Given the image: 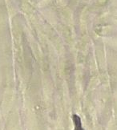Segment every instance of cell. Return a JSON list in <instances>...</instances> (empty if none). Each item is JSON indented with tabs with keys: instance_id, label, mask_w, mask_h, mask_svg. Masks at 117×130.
I'll list each match as a JSON object with an SVG mask.
<instances>
[{
	"instance_id": "6da1fadb",
	"label": "cell",
	"mask_w": 117,
	"mask_h": 130,
	"mask_svg": "<svg viewBox=\"0 0 117 130\" xmlns=\"http://www.w3.org/2000/svg\"><path fill=\"white\" fill-rule=\"evenodd\" d=\"M72 120L75 126V130H84V128L82 126V122H81V119L78 115L74 114L72 116Z\"/></svg>"
}]
</instances>
